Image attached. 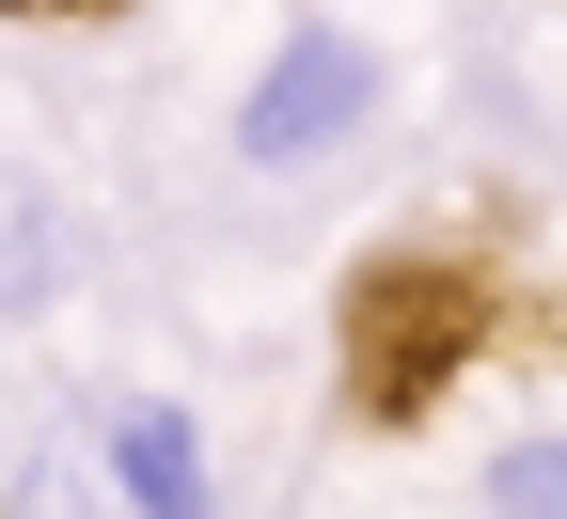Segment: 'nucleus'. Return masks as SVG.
I'll return each instance as SVG.
<instances>
[{"instance_id": "obj_1", "label": "nucleus", "mask_w": 567, "mask_h": 519, "mask_svg": "<svg viewBox=\"0 0 567 519\" xmlns=\"http://www.w3.org/2000/svg\"><path fill=\"white\" fill-rule=\"evenodd\" d=\"M363 126H379V48L347 32V17H300V32L252 63V95H237V158L252 174H316Z\"/></svg>"}, {"instance_id": "obj_2", "label": "nucleus", "mask_w": 567, "mask_h": 519, "mask_svg": "<svg viewBox=\"0 0 567 519\" xmlns=\"http://www.w3.org/2000/svg\"><path fill=\"white\" fill-rule=\"evenodd\" d=\"M80 440H95V473H111L126 519H221V457H205V425L174 394H111Z\"/></svg>"}, {"instance_id": "obj_3", "label": "nucleus", "mask_w": 567, "mask_h": 519, "mask_svg": "<svg viewBox=\"0 0 567 519\" xmlns=\"http://www.w3.org/2000/svg\"><path fill=\"white\" fill-rule=\"evenodd\" d=\"M63 283H80V205H63L32 158H0V331L48 315Z\"/></svg>"}, {"instance_id": "obj_4", "label": "nucleus", "mask_w": 567, "mask_h": 519, "mask_svg": "<svg viewBox=\"0 0 567 519\" xmlns=\"http://www.w3.org/2000/svg\"><path fill=\"white\" fill-rule=\"evenodd\" d=\"M473 504H488V519H567V425H520V440H488Z\"/></svg>"}, {"instance_id": "obj_5", "label": "nucleus", "mask_w": 567, "mask_h": 519, "mask_svg": "<svg viewBox=\"0 0 567 519\" xmlns=\"http://www.w3.org/2000/svg\"><path fill=\"white\" fill-rule=\"evenodd\" d=\"M0 519H126V504H111V473H95V440H80V457L32 440V457L0 473Z\"/></svg>"}, {"instance_id": "obj_6", "label": "nucleus", "mask_w": 567, "mask_h": 519, "mask_svg": "<svg viewBox=\"0 0 567 519\" xmlns=\"http://www.w3.org/2000/svg\"><path fill=\"white\" fill-rule=\"evenodd\" d=\"M17 17H95V0H17Z\"/></svg>"}]
</instances>
